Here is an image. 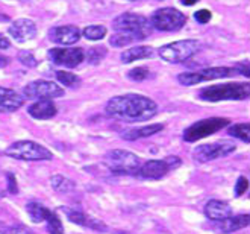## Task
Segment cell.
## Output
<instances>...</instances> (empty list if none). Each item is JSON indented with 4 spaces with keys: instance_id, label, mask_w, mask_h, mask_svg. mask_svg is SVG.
I'll return each instance as SVG.
<instances>
[{
    "instance_id": "cell-1",
    "label": "cell",
    "mask_w": 250,
    "mask_h": 234,
    "mask_svg": "<svg viewBox=\"0 0 250 234\" xmlns=\"http://www.w3.org/2000/svg\"><path fill=\"white\" fill-rule=\"evenodd\" d=\"M105 111L115 120L137 123L153 119L158 114V105L155 100L147 96L127 93L111 97L105 105Z\"/></svg>"
},
{
    "instance_id": "cell-2",
    "label": "cell",
    "mask_w": 250,
    "mask_h": 234,
    "mask_svg": "<svg viewBox=\"0 0 250 234\" xmlns=\"http://www.w3.org/2000/svg\"><path fill=\"white\" fill-rule=\"evenodd\" d=\"M114 35L109 38L112 47H126L135 41L146 40L153 31L149 19L135 12H123L112 20Z\"/></svg>"
},
{
    "instance_id": "cell-3",
    "label": "cell",
    "mask_w": 250,
    "mask_h": 234,
    "mask_svg": "<svg viewBox=\"0 0 250 234\" xmlns=\"http://www.w3.org/2000/svg\"><path fill=\"white\" fill-rule=\"evenodd\" d=\"M250 96V87L247 82H228L220 85L205 87L199 92V97L207 102L222 100H244Z\"/></svg>"
},
{
    "instance_id": "cell-4",
    "label": "cell",
    "mask_w": 250,
    "mask_h": 234,
    "mask_svg": "<svg viewBox=\"0 0 250 234\" xmlns=\"http://www.w3.org/2000/svg\"><path fill=\"white\" fill-rule=\"evenodd\" d=\"M3 154L20 162H49L53 158V154L47 148L32 140H19L12 143Z\"/></svg>"
},
{
    "instance_id": "cell-5",
    "label": "cell",
    "mask_w": 250,
    "mask_h": 234,
    "mask_svg": "<svg viewBox=\"0 0 250 234\" xmlns=\"http://www.w3.org/2000/svg\"><path fill=\"white\" fill-rule=\"evenodd\" d=\"M200 49V43L197 40L188 38V40H181L168 43V45L159 47L158 55L161 60L170 64H181L188 61L189 58H193Z\"/></svg>"
},
{
    "instance_id": "cell-6",
    "label": "cell",
    "mask_w": 250,
    "mask_h": 234,
    "mask_svg": "<svg viewBox=\"0 0 250 234\" xmlns=\"http://www.w3.org/2000/svg\"><path fill=\"white\" fill-rule=\"evenodd\" d=\"M105 166L112 172L119 175H137L141 160L135 154L125 149H112L105 157Z\"/></svg>"
},
{
    "instance_id": "cell-7",
    "label": "cell",
    "mask_w": 250,
    "mask_h": 234,
    "mask_svg": "<svg viewBox=\"0 0 250 234\" xmlns=\"http://www.w3.org/2000/svg\"><path fill=\"white\" fill-rule=\"evenodd\" d=\"M149 22L161 32H178L185 26L187 17L176 8H161L152 14Z\"/></svg>"
},
{
    "instance_id": "cell-8",
    "label": "cell",
    "mask_w": 250,
    "mask_h": 234,
    "mask_svg": "<svg viewBox=\"0 0 250 234\" xmlns=\"http://www.w3.org/2000/svg\"><path fill=\"white\" fill-rule=\"evenodd\" d=\"M228 125H230V120L226 119V117H209V119H202V120L193 123L191 126H188L184 131V140L188 143H194L200 139L209 137V136L218 133V131H222Z\"/></svg>"
},
{
    "instance_id": "cell-9",
    "label": "cell",
    "mask_w": 250,
    "mask_h": 234,
    "mask_svg": "<svg viewBox=\"0 0 250 234\" xmlns=\"http://www.w3.org/2000/svg\"><path fill=\"white\" fill-rule=\"evenodd\" d=\"M182 164V160L179 157H167L164 160H150L140 166L137 177L143 180H161L164 178L170 170L178 169Z\"/></svg>"
},
{
    "instance_id": "cell-10",
    "label": "cell",
    "mask_w": 250,
    "mask_h": 234,
    "mask_svg": "<svg viewBox=\"0 0 250 234\" xmlns=\"http://www.w3.org/2000/svg\"><path fill=\"white\" fill-rule=\"evenodd\" d=\"M235 149H237V146H235L233 141H229V140L214 141V143H208V144H200L193 152V160L199 164H205V163L214 162V160L228 157V155L233 154Z\"/></svg>"
},
{
    "instance_id": "cell-11",
    "label": "cell",
    "mask_w": 250,
    "mask_h": 234,
    "mask_svg": "<svg viewBox=\"0 0 250 234\" xmlns=\"http://www.w3.org/2000/svg\"><path fill=\"white\" fill-rule=\"evenodd\" d=\"M23 96L27 99L52 100V99L64 96V89H61V85H58L56 82L38 79V81H32L27 85H24Z\"/></svg>"
},
{
    "instance_id": "cell-12",
    "label": "cell",
    "mask_w": 250,
    "mask_h": 234,
    "mask_svg": "<svg viewBox=\"0 0 250 234\" xmlns=\"http://www.w3.org/2000/svg\"><path fill=\"white\" fill-rule=\"evenodd\" d=\"M49 58L55 66L75 69L85 60V52L81 47H55L49 50Z\"/></svg>"
},
{
    "instance_id": "cell-13",
    "label": "cell",
    "mask_w": 250,
    "mask_h": 234,
    "mask_svg": "<svg viewBox=\"0 0 250 234\" xmlns=\"http://www.w3.org/2000/svg\"><path fill=\"white\" fill-rule=\"evenodd\" d=\"M81 31L78 26L67 24V26H55L49 29V40L55 45L60 46H71L79 41Z\"/></svg>"
},
{
    "instance_id": "cell-14",
    "label": "cell",
    "mask_w": 250,
    "mask_h": 234,
    "mask_svg": "<svg viewBox=\"0 0 250 234\" xmlns=\"http://www.w3.org/2000/svg\"><path fill=\"white\" fill-rule=\"evenodd\" d=\"M64 211V214L67 216V219L70 222L76 224V225H81L83 228H91L94 231H100V233H105L108 230V227L105 225V222L99 221V219L86 214L81 210H75V209H70V207H62L60 209Z\"/></svg>"
},
{
    "instance_id": "cell-15",
    "label": "cell",
    "mask_w": 250,
    "mask_h": 234,
    "mask_svg": "<svg viewBox=\"0 0 250 234\" xmlns=\"http://www.w3.org/2000/svg\"><path fill=\"white\" fill-rule=\"evenodd\" d=\"M8 32L19 43H26L37 37V24L29 19H17L9 26Z\"/></svg>"
},
{
    "instance_id": "cell-16",
    "label": "cell",
    "mask_w": 250,
    "mask_h": 234,
    "mask_svg": "<svg viewBox=\"0 0 250 234\" xmlns=\"http://www.w3.org/2000/svg\"><path fill=\"white\" fill-rule=\"evenodd\" d=\"M205 216L212 222H222L225 219L232 216V207L230 204L226 201H218V199H211L205 206Z\"/></svg>"
},
{
    "instance_id": "cell-17",
    "label": "cell",
    "mask_w": 250,
    "mask_h": 234,
    "mask_svg": "<svg viewBox=\"0 0 250 234\" xmlns=\"http://www.w3.org/2000/svg\"><path fill=\"white\" fill-rule=\"evenodd\" d=\"M24 99L21 94L11 89L0 87V113H14L23 107Z\"/></svg>"
},
{
    "instance_id": "cell-18",
    "label": "cell",
    "mask_w": 250,
    "mask_h": 234,
    "mask_svg": "<svg viewBox=\"0 0 250 234\" xmlns=\"http://www.w3.org/2000/svg\"><path fill=\"white\" fill-rule=\"evenodd\" d=\"M27 113L37 120H49L56 116L58 108L52 100H37L32 105H29Z\"/></svg>"
},
{
    "instance_id": "cell-19",
    "label": "cell",
    "mask_w": 250,
    "mask_h": 234,
    "mask_svg": "<svg viewBox=\"0 0 250 234\" xmlns=\"http://www.w3.org/2000/svg\"><path fill=\"white\" fill-rule=\"evenodd\" d=\"M164 129V125L163 123H155V125H146V126H141V128H130L127 131L122 134V137L125 140H129V141H134V140H138V139H146V137H150L159 131Z\"/></svg>"
},
{
    "instance_id": "cell-20",
    "label": "cell",
    "mask_w": 250,
    "mask_h": 234,
    "mask_svg": "<svg viewBox=\"0 0 250 234\" xmlns=\"http://www.w3.org/2000/svg\"><path fill=\"white\" fill-rule=\"evenodd\" d=\"M249 221H250V216L247 213L238 214V216H230L225 219V221L218 222V231L223 234H230L233 231H238V230L249 227Z\"/></svg>"
},
{
    "instance_id": "cell-21",
    "label": "cell",
    "mask_w": 250,
    "mask_h": 234,
    "mask_svg": "<svg viewBox=\"0 0 250 234\" xmlns=\"http://www.w3.org/2000/svg\"><path fill=\"white\" fill-rule=\"evenodd\" d=\"M199 82L205 81H214V79H222V78H229L232 76V73H235L233 69L230 67H209V69H203L196 71Z\"/></svg>"
},
{
    "instance_id": "cell-22",
    "label": "cell",
    "mask_w": 250,
    "mask_h": 234,
    "mask_svg": "<svg viewBox=\"0 0 250 234\" xmlns=\"http://www.w3.org/2000/svg\"><path fill=\"white\" fill-rule=\"evenodd\" d=\"M153 56V49L149 47V46H137V47H132V49H127L122 53L120 60L125 63V64H129V63H134V61H138V60H147V58H152Z\"/></svg>"
},
{
    "instance_id": "cell-23",
    "label": "cell",
    "mask_w": 250,
    "mask_h": 234,
    "mask_svg": "<svg viewBox=\"0 0 250 234\" xmlns=\"http://www.w3.org/2000/svg\"><path fill=\"white\" fill-rule=\"evenodd\" d=\"M26 213L29 214L32 222L40 224V222H46V219L50 216L52 210L44 207L42 204H40L37 201H31V202H27V206H26Z\"/></svg>"
},
{
    "instance_id": "cell-24",
    "label": "cell",
    "mask_w": 250,
    "mask_h": 234,
    "mask_svg": "<svg viewBox=\"0 0 250 234\" xmlns=\"http://www.w3.org/2000/svg\"><path fill=\"white\" fill-rule=\"evenodd\" d=\"M50 184L53 187V190H56L58 193H70L76 188V183L71 181L67 177H62V175H53L50 178Z\"/></svg>"
},
{
    "instance_id": "cell-25",
    "label": "cell",
    "mask_w": 250,
    "mask_h": 234,
    "mask_svg": "<svg viewBox=\"0 0 250 234\" xmlns=\"http://www.w3.org/2000/svg\"><path fill=\"white\" fill-rule=\"evenodd\" d=\"M228 133H229V136H232L235 139H240L244 143L250 141V125L249 123H235V125H230L228 128Z\"/></svg>"
},
{
    "instance_id": "cell-26",
    "label": "cell",
    "mask_w": 250,
    "mask_h": 234,
    "mask_svg": "<svg viewBox=\"0 0 250 234\" xmlns=\"http://www.w3.org/2000/svg\"><path fill=\"white\" fill-rule=\"evenodd\" d=\"M86 40H91V41H99L106 35V27L102 26V24H91V26H86L83 31L81 32Z\"/></svg>"
},
{
    "instance_id": "cell-27",
    "label": "cell",
    "mask_w": 250,
    "mask_h": 234,
    "mask_svg": "<svg viewBox=\"0 0 250 234\" xmlns=\"http://www.w3.org/2000/svg\"><path fill=\"white\" fill-rule=\"evenodd\" d=\"M56 79L65 87H78L79 82H81L76 75H73V73L65 71V70H58L56 71Z\"/></svg>"
},
{
    "instance_id": "cell-28",
    "label": "cell",
    "mask_w": 250,
    "mask_h": 234,
    "mask_svg": "<svg viewBox=\"0 0 250 234\" xmlns=\"http://www.w3.org/2000/svg\"><path fill=\"white\" fill-rule=\"evenodd\" d=\"M46 222H47V230L50 234H64V227H62V222H61V219L58 217L56 213H50V216L46 219Z\"/></svg>"
},
{
    "instance_id": "cell-29",
    "label": "cell",
    "mask_w": 250,
    "mask_h": 234,
    "mask_svg": "<svg viewBox=\"0 0 250 234\" xmlns=\"http://www.w3.org/2000/svg\"><path fill=\"white\" fill-rule=\"evenodd\" d=\"M106 56V49L104 47V46H99V47H93V49H90L88 50V53H86V60H88V63H91V64H99L104 58Z\"/></svg>"
},
{
    "instance_id": "cell-30",
    "label": "cell",
    "mask_w": 250,
    "mask_h": 234,
    "mask_svg": "<svg viewBox=\"0 0 250 234\" xmlns=\"http://www.w3.org/2000/svg\"><path fill=\"white\" fill-rule=\"evenodd\" d=\"M149 76H150V70L147 67H135V69L129 70V73H127V78L135 82L146 81Z\"/></svg>"
},
{
    "instance_id": "cell-31",
    "label": "cell",
    "mask_w": 250,
    "mask_h": 234,
    "mask_svg": "<svg viewBox=\"0 0 250 234\" xmlns=\"http://www.w3.org/2000/svg\"><path fill=\"white\" fill-rule=\"evenodd\" d=\"M19 61L26 67H37V64H38L37 58L34 56V53L31 50H21L19 53Z\"/></svg>"
},
{
    "instance_id": "cell-32",
    "label": "cell",
    "mask_w": 250,
    "mask_h": 234,
    "mask_svg": "<svg viewBox=\"0 0 250 234\" xmlns=\"http://www.w3.org/2000/svg\"><path fill=\"white\" fill-rule=\"evenodd\" d=\"M6 234H34V231L24 224H14L8 225Z\"/></svg>"
},
{
    "instance_id": "cell-33",
    "label": "cell",
    "mask_w": 250,
    "mask_h": 234,
    "mask_svg": "<svg viewBox=\"0 0 250 234\" xmlns=\"http://www.w3.org/2000/svg\"><path fill=\"white\" fill-rule=\"evenodd\" d=\"M249 188V180L246 177H240L237 181V186H235V196H241L247 192Z\"/></svg>"
},
{
    "instance_id": "cell-34",
    "label": "cell",
    "mask_w": 250,
    "mask_h": 234,
    "mask_svg": "<svg viewBox=\"0 0 250 234\" xmlns=\"http://www.w3.org/2000/svg\"><path fill=\"white\" fill-rule=\"evenodd\" d=\"M211 17H212V14H211V11H208V9H199L197 12H194V19H196V22H199V23H202V24L208 23V22L211 20Z\"/></svg>"
},
{
    "instance_id": "cell-35",
    "label": "cell",
    "mask_w": 250,
    "mask_h": 234,
    "mask_svg": "<svg viewBox=\"0 0 250 234\" xmlns=\"http://www.w3.org/2000/svg\"><path fill=\"white\" fill-rule=\"evenodd\" d=\"M235 73H240V75L249 78V61H244V63H238L237 66L233 67Z\"/></svg>"
},
{
    "instance_id": "cell-36",
    "label": "cell",
    "mask_w": 250,
    "mask_h": 234,
    "mask_svg": "<svg viewBox=\"0 0 250 234\" xmlns=\"http://www.w3.org/2000/svg\"><path fill=\"white\" fill-rule=\"evenodd\" d=\"M6 180H8V188H9V192L11 193H17L19 188H17V181H16V178H14V175L12 173H8L6 175Z\"/></svg>"
},
{
    "instance_id": "cell-37",
    "label": "cell",
    "mask_w": 250,
    "mask_h": 234,
    "mask_svg": "<svg viewBox=\"0 0 250 234\" xmlns=\"http://www.w3.org/2000/svg\"><path fill=\"white\" fill-rule=\"evenodd\" d=\"M9 46H11V45H9V40H8L6 37H3L2 34H0V49L3 50V49H8Z\"/></svg>"
},
{
    "instance_id": "cell-38",
    "label": "cell",
    "mask_w": 250,
    "mask_h": 234,
    "mask_svg": "<svg viewBox=\"0 0 250 234\" xmlns=\"http://www.w3.org/2000/svg\"><path fill=\"white\" fill-rule=\"evenodd\" d=\"M182 5H187V6H193L194 3H197L199 0H181Z\"/></svg>"
},
{
    "instance_id": "cell-39",
    "label": "cell",
    "mask_w": 250,
    "mask_h": 234,
    "mask_svg": "<svg viewBox=\"0 0 250 234\" xmlns=\"http://www.w3.org/2000/svg\"><path fill=\"white\" fill-rule=\"evenodd\" d=\"M6 230H8V225L5 222H0V234H6Z\"/></svg>"
},
{
    "instance_id": "cell-40",
    "label": "cell",
    "mask_w": 250,
    "mask_h": 234,
    "mask_svg": "<svg viewBox=\"0 0 250 234\" xmlns=\"http://www.w3.org/2000/svg\"><path fill=\"white\" fill-rule=\"evenodd\" d=\"M8 64V58L6 56H2L0 55V67H5Z\"/></svg>"
}]
</instances>
